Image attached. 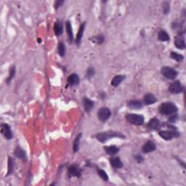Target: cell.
Segmentation results:
<instances>
[{
  "label": "cell",
  "instance_id": "cell-12",
  "mask_svg": "<svg viewBox=\"0 0 186 186\" xmlns=\"http://www.w3.org/2000/svg\"><path fill=\"white\" fill-rule=\"evenodd\" d=\"M144 103L146 105H151L154 104L156 102V98L155 97V95L152 93H148L146 95L144 96Z\"/></svg>",
  "mask_w": 186,
  "mask_h": 186
},
{
  "label": "cell",
  "instance_id": "cell-3",
  "mask_svg": "<svg viewBox=\"0 0 186 186\" xmlns=\"http://www.w3.org/2000/svg\"><path fill=\"white\" fill-rule=\"evenodd\" d=\"M126 118L127 121L129 123L132 124L140 126L143 124L144 123V117L142 115L135 114V113H130L126 116Z\"/></svg>",
  "mask_w": 186,
  "mask_h": 186
},
{
  "label": "cell",
  "instance_id": "cell-26",
  "mask_svg": "<svg viewBox=\"0 0 186 186\" xmlns=\"http://www.w3.org/2000/svg\"><path fill=\"white\" fill-rule=\"evenodd\" d=\"M170 57H171L172 59L175 60V61L177 62H182L184 59V57L182 56V55L178 54V53L175 52H172L171 54H170Z\"/></svg>",
  "mask_w": 186,
  "mask_h": 186
},
{
  "label": "cell",
  "instance_id": "cell-30",
  "mask_svg": "<svg viewBox=\"0 0 186 186\" xmlns=\"http://www.w3.org/2000/svg\"><path fill=\"white\" fill-rule=\"evenodd\" d=\"M93 40L94 41H92V42L98 43V44H102L103 41H104V37L102 34H100V35H98L97 37H94L93 38Z\"/></svg>",
  "mask_w": 186,
  "mask_h": 186
},
{
  "label": "cell",
  "instance_id": "cell-1",
  "mask_svg": "<svg viewBox=\"0 0 186 186\" xmlns=\"http://www.w3.org/2000/svg\"><path fill=\"white\" fill-rule=\"evenodd\" d=\"M113 137H120V138H125V136L122 135L121 133H118L116 132H113V131H108V132H100V133H98L96 135V138L98 141L100 142H107L109 139L113 138Z\"/></svg>",
  "mask_w": 186,
  "mask_h": 186
},
{
  "label": "cell",
  "instance_id": "cell-28",
  "mask_svg": "<svg viewBox=\"0 0 186 186\" xmlns=\"http://www.w3.org/2000/svg\"><path fill=\"white\" fill-rule=\"evenodd\" d=\"M98 175H99V176L101 178L104 180V181H108V175H107V173L104 171V170H100H100H98Z\"/></svg>",
  "mask_w": 186,
  "mask_h": 186
},
{
  "label": "cell",
  "instance_id": "cell-22",
  "mask_svg": "<svg viewBox=\"0 0 186 186\" xmlns=\"http://www.w3.org/2000/svg\"><path fill=\"white\" fill-rule=\"evenodd\" d=\"M104 149L108 154L112 155V156H113V155L116 154L118 152V151H119V148L115 146H109V147H106Z\"/></svg>",
  "mask_w": 186,
  "mask_h": 186
},
{
  "label": "cell",
  "instance_id": "cell-4",
  "mask_svg": "<svg viewBox=\"0 0 186 186\" xmlns=\"http://www.w3.org/2000/svg\"><path fill=\"white\" fill-rule=\"evenodd\" d=\"M161 74L164 77L169 79H175L177 76V72L174 68L169 66H164L161 68Z\"/></svg>",
  "mask_w": 186,
  "mask_h": 186
},
{
  "label": "cell",
  "instance_id": "cell-23",
  "mask_svg": "<svg viewBox=\"0 0 186 186\" xmlns=\"http://www.w3.org/2000/svg\"><path fill=\"white\" fill-rule=\"evenodd\" d=\"M65 27H66V32L68 34V38H69L70 41L74 40V34H73V30H72V26L71 24L69 21H67L66 24H65Z\"/></svg>",
  "mask_w": 186,
  "mask_h": 186
},
{
  "label": "cell",
  "instance_id": "cell-15",
  "mask_svg": "<svg viewBox=\"0 0 186 186\" xmlns=\"http://www.w3.org/2000/svg\"><path fill=\"white\" fill-rule=\"evenodd\" d=\"M83 104H84V109H85V111L87 112H89L92 109V108L94 107V103L92 100H91L89 98H84Z\"/></svg>",
  "mask_w": 186,
  "mask_h": 186
},
{
  "label": "cell",
  "instance_id": "cell-9",
  "mask_svg": "<svg viewBox=\"0 0 186 186\" xmlns=\"http://www.w3.org/2000/svg\"><path fill=\"white\" fill-rule=\"evenodd\" d=\"M68 175L70 177H79L82 175V172H81L80 168L76 165H71L68 169Z\"/></svg>",
  "mask_w": 186,
  "mask_h": 186
},
{
  "label": "cell",
  "instance_id": "cell-7",
  "mask_svg": "<svg viewBox=\"0 0 186 186\" xmlns=\"http://www.w3.org/2000/svg\"><path fill=\"white\" fill-rule=\"evenodd\" d=\"M1 133L4 135L5 138L10 140L13 138V132H12L10 127L8 124H2L1 125Z\"/></svg>",
  "mask_w": 186,
  "mask_h": 186
},
{
  "label": "cell",
  "instance_id": "cell-14",
  "mask_svg": "<svg viewBox=\"0 0 186 186\" xmlns=\"http://www.w3.org/2000/svg\"><path fill=\"white\" fill-rule=\"evenodd\" d=\"M160 127V122L159 120L157 119L156 118H153L150 120L148 124V127L150 130H156L159 128Z\"/></svg>",
  "mask_w": 186,
  "mask_h": 186
},
{
  "label": "cell",
  "instance_id": "cell-19",
  "mask_svg": "<svg viewBox=\"0 0 186 186\" xmlns=\"http://www.w3.org/2000/svg\"><path fill=\"white\" fill-rule=\"evenodd\" d=\"M158 38L160 41H161V42H168V41H170V36H169L168 33L163 30L160 31L159 33H158Z\"/></svg>",
  "mask_w": 186,
  "mask_h": 186
},
{
  "label": "cell",
  "instance_id": "cell-24",
  "mask_svg": "<svg viewBox=\"0 0 186 186\" xmlns=\"http://www.w3.org/2000/svg\"><path fill=\"white\" fill-rule=\"evenodd\" d=\"M54 31L56 36H60L63 33V26L60 21H57L54 26Z\"/></svg>",
  "mask_w": 186,
  "mask_h": 186
},
{
  "label": "cell",
  "instance_id": "cell-21",
  "mask_svg": "<svg viewBox=\"0 0 186 186\" xmlns=\"http://www.w3.org/2000/svg\"><path fill=\"white\" fill-rule=\"evenodd\" d=\"M84 27H85V23H83L82 25H81L78 34H77L76 39V44H79V43H80L81 41H82V37H83V33L84 31Z\"/></svg>",
  "mask_w": 186,
  "mask_h": 186
},
{
  "label": "cell",
  "instance_id": "cell-11",
  "mask_svg": "<svg viewBox=\"0 0 186 186\" xmlns=\"http://www.w3.org/2000/svg\"><path fill=\"white\" fill-rule=\"evenodd\" d=\"M175 44L177 48L180 50H183L185 48V39L182 36H177L175 38Z\"/></svg>",
  "mask_w": 186,
  "mask_h": 186
},
{
  "label": "cell",
  "instance_id": "cell-29",
  "mask_svg": "<svg viewBox=\"0 0 186 186\" xmlns=\"http://www.w3.org/2000/svg\"><path fill=\"white\" fill-rule=\"evenodd\" d=\"M13 166H14V164H13V158H9L8 160V175H9L10 174H11L13 171Z\"/></svg>",
  "mask_w": 186,
  "mask_h": 186
},
{
  "label": "cell",
  "instance_id": "cell-31",
  "mask_svg": "<svg viewBox=\"0 0 186 186\" xmlns=\"http://www.w3.org/2000/svg\"><path fill=\"white\" fill-rule=\"evenodd\" d=\"M163 10L165 14H167L168 13H170V4L166 2L163 3Z\"/></svg>",
  "mask_w": 186,
  "mask_h": 186
},
{
  "label": "cell",
  "instance_id": "cell-16",
  "mask_svg": "<svg viewBox=\"0 0 186 186\" xmlns=\"http://www.w3.org/2000/svg\"><path fill=\"white\" fill-rule=\"evenodd\" d=\"M110 163L112 165V166L114 168L120 169L123 166V163L118 157H112L110 159Z\"/></svg>",
  "mask_w": 186,
  "mask_h": 186
},
{
  "label": "cell",
  "instance_id": "cell-18",
  "mask_svg": "<svg viewBox=\"0 0 186 186\" xmlns=\"http://www.w3.org/2000/svg\"><path fill=\"white\" fill-rule=\"evenodd\" d=\"M79 82V76L76 74H72L70 75V76L68 78V83L70 84V86L76 85Z\"/></svg>",
  "mask_w": 186,
  "mask_h": 186
},
{
  "label": "cell",
  "instance_id": "cell-25",
  "mask_svg": "<svg viewBox=\"0 0 186 186\" xmlns=\"http://www.w3.org/2000/svg\"><path fill=\"white\" fill-rule=\"evenodd\" d=\"M82 137V134L79 133L78 135L76 136V137L75 138L74 142V152H77L79 151V144H80V140Z\"/></svg>",
  "mask_w": 186,
  "mask_h": 186
},
{
  "label": "cell",
  "instance_id": "cell-27",
  "mask_svg": "<svg viewBox=\"0 0 186 186\" xmlns=\"http://www.w3.org/2000/svg\"><path fill=\"white\" fill-rule=\"evenodd\" d=\"M65 52H66V49H65V44L63 42H60L58 44V53L61 57H64L65 55Z\"/></svg>",
  "mask_w": 186,
  "mask_h": 186
},
{
  "label": "cell",
  "instance_id": "cell-13",
  "mask_svg": "<svg viewBox=\"0 0 186 186\" xmlns=\"http://www.w3.org/2000/svg\"><path fill=\"white\" fill-rule=\"evenodd\" d=\"M127 106L131 109H140L142 108V103L141 101L137 100H132L129 101Z\"/></svg>",
  "mask_w": 186,
  "mask_h": 186
},
{
  "label": "cell",
  "instance_id": "cell-20",
  "mask_svg": "<svg viewBox=\"0 0 186 186\" xmlns=\"http://www.w3.org/2000/svg\"><path fill=\"white\" fill-rule=\"evenodd\" d=\"M15 155L21 160H23V161L26 160V154L25 151L22 148H20V147H18L15 150Z\"/></svg>",
  "mask_w": 186,
  "mask_h": 186
},
{
  "label": "cell",
  "instance_id": "cell-17",
  "mask_svg": "<svg viewBox=\"0 0 186 186\" xmlns=\"http://www.w3.org/2000/svg\"><path fill=\"white\" fill-rule=\"evenodd\" d=\"M125 79V76L124 75H117L113 77L111 81V85L113 87H118Z\"/></svg>",
  "mask_w": 186,
  "mask_h": 186
},
{
  "label": "cell",
  "instance_id": "cell-6",
  "mask_svg": "<svg viewBox=\"0 0 186 186\" xmlns=\"http://www.w3.org/2000/svg\"><path fill=\"white\" fill-rule=\"evenodd\" d=\"M159 135L164 139L165 140H171L174 137H177L179 135V133L174 131H169V130H162L159 132Z\"/></svg>",
  "mask_w": 186,
  "mask_h": 186
},
{
  "label": "cell",
  "instance_id": "cell-34",
  "mask_svg": "<svg viewBox=\"0 0 186 186\" xmlns=\"http://www.w3.org/2000/svg\"><path fill=\"white\" fill-rule=\"evenodd\" d=\"M63 3H64V1H57L56 4H55V8L57 10L58 8H59L60 7H61Z\"/></svg>",
  "mask_w": 186,
  "mask_h": 186
},
{
  "label": "cell",
  "instance_id": "cell-5",
  "mask_svg": "<svg viewBox=\"0 0 186 186\" xmlns=\"http://www.w3.org/2000/svg\"><path fill=\"white\" fill-rule=\"evenodd\" d=\"M111 115V112L109 110V108L106 107H102L99 109L98 112V116L100 121L102 122H106L108 118H110Z\"/></svg>",
  "mask_w": 186,
  "mask_h": 186
},
{
  "label": "cell",
  "instance_id": "cell-32",
  "mask_svg": "<svg viewBox=\"0 0 186 186\" xmlns=\"http://www.w3.org/2000/svg\"><path fill=\"white\" fill-rule=\"evenodd\" d=\"M15 74V68L14 66H13V68H11V70H10V76H9V78L8 79V80H7V82H10V81H11V80H12V79H13V77H14Z\"/></svg>",
  "mask_w": 186,
  "mask_h": 186
},
{
  "label": "cell",
  "instance_id": "cell-8",
  "mask_svg": "<svg viewBox=\"0 0 186 186\" xmlns=\"http://www.w3.org/2000/svg\"><path fill=\"white\" fill-rule=\"evenodd\" d=\"M182 90V84L179 81H175L172 82L170 86V92L172 94H178L180 93Z\"/></svg>",
  "mask_w": 186,
  "mask_h": 186
},
{
  "label": "cell",
  "instance_id": "cell-2",
  "mask_svg": "<svg viewBox=\"0 0 186 186\" xmlns=\"http://www.w3.org/2000/svg\"><path fill=\"white\" fill-rule=\"evenodd\" d=\"M159 112L163 115H172L175 113L177 111V108L174 103H164L160 106Z\"/></svg>",
  "mask_w": 186,
  "mask_h": 186
},
{
  "label": "cell",
  "instance_id": "cell-33",
  "mask_svg": "<svg viewBox=\"0 0 186 186\" xmlns=\"http://www.w3.org/2000/svg\"><path fill=\"white\" fill-rule=\"evenodd\" d=\"M94 74V70L93 68H89V69L87 70V76H88L89 78L93 76Z\"/></svg>",
  "mask_w": 186,
  "mask_h": 186
},
{
  "label": "cell",
  "instance_id": "cell-35",
  "mask_svg": "<svg viewBox=\"0 0 186 186\" xmlns=\"http://www.w3.org/2000/svg\"><path fill=\"white\" fill-rule=\"evenodd\" d=\"M135 158H136V159H137V162H139V163L142 162V161H143V159H142V156H136V157H135Z\"/></svg>",
  "mask_w": 186,
  "mask_h": 186
},
{
  "label": "cell",
  "instance_id": "cell-10",
  "mask_svg": "<svg viewBox=\"0 0 186 186\" xmlns=\"http://www.w3.org/2000/svg\"><path fill=\"white\" fill-rule=\"evenodd\" d=\"M156 150V145L154 144V142L152 141H148L146 143L143 145L142 148V152L145 154H148V153L152 152Z\"/></svg>",
  "mask_w": 186,
  "mask_h": 186
}]
</instances>
